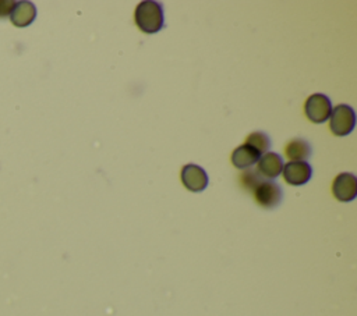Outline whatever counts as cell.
<instances>
[{"mask_svg":"<svg viewBox=\"0 0 357 316\" xmlns=\"http://www.w3.org/2000/svg\"><path fill=\"white\" fill-rule=\"evenodd\" d=\"M254 195L259 206L265 209H273L282 202L283 191L279 187V184H276L275 181L262 180L254 189Z\"/></svg>","mask_w":357,"mask_h":316,"instance_id":"cell-4","label":"cell"},{"mask_svg":"<svg viewBox=\"0 0 357 316\" xmlns=\"http://www.w3.org/2000/svg\"><path fill=\"white\" fill-rule=\"evenodd\" d=\"M304 111L310 121L315 124L325 123L332 111V103L324 93H312L304 103Z\"/></svg>","mask_w":357,"mask_h":316,"instance_id":"cell-3","label":"cell"},{"mask_svg":"<svg viewBox=\"0 0 357 316\" xmlns=\"http://www.w3.org/2000/svg\"><path fill=\"white\" fill-rule=\"evenodd\" d=\"M137 26L145 33H156L165 24L162 3L155 0L141 1L134 13Z\"/></svg>","mask_w":357,"mask_h":316,"instance_id":"cell-1","label":"cell"},{"mask_svg":"<svg viewBox=\"0 0 357 316\" xmlns=\"http://www.w3.org/2000/svg\"><path fill=\"white\" fill-rule=\"evenodd\" d=\"M15 7V1L13 0H0V18H4L11 14Z\"/></svg>","mask_w":357,"mask_h":316,"instance_id":"cell-14","label":"cell"},{"mask_svg":"<svg viewBox=\"0 0 357 316\" xmlns=\"http://www.w3.org/2000/svg\"><path fill=\"white\" fill-rule=\"evenodd\" d=\"M335 198L340 202H351L357 196V178L351 173H340L332 185Z\"/></svg>","mask_w":357,"mask_h":316,"instance_id":"cell-7","label":"cell"},{"mask_svg":"<svg viewBox=\"0 0 357 316\" xmlns=\"http://www.w3.org/2000/svg\"><path fill=\"white\" fill-rule=\"evenodd\" d=\"M283 170V159L275 152H266L261 155L257 161V173L262 180H275Z\"/></svg>","mask_w":357,"mask_h":316,"instance_id":"cell-8","label":"cell"},{"mask_svg":"<svg viewBox=\"0 0 357 316\" xmlns=\"http://www.w3.org/2000/svg\"><path fill=\"white\" fill-rule=\"evenodd\" d=\"M36 17V7L31 1H18L15 3L14 10L11 11V22L18 28L28 26L33 22Z\"/></svg>","mask_w":357,"mask_h":316,"instance_id":"cell-10","label":"cell"},{"mask_svg":"<svg viewBox=\"0 0 357 316\" xmlns=\"http://www.w3.org/2000/svg\"><path fill=\"white\" fill-rule=\"evenodd\" d=\"M284 152L289 161H305L311 156V146L305 139L296 138L286 145Z\"/></svg>","mask_w":357,"mask_h":316,"instance_id":"cell-11","label":"cell"},{"mask_svg":"<svg viewBox=\"0 0 357 316\" xmlns=\"http://www.w3.org/2000/svg\"><path fill=\"white\" fill-rule=\"evenodd\" d=\"M261 157V153L250 145H240L231 153V163L234 167L245 170L254 166Z\"/></svg>","mask_w":357,"mask_h":316,"instance_id":"cell-9","label":"cell"},{"mask_svg":"<svg viewBox=\"0 0 357 316\" xmlns=\"http://www.w3.org/2000/svg\"><path fill=\"white\" fill-rule=\"evenodd\" d=\"M329 128L336 136L349 135L356 125V113L349 104H337L329 116Z\"/></svg>","mask_w":357,"mask_h":316,"instance_id":"cell-2","label":"cell"},{"mask_svg":"<svg viewBox=\"0 0 357 316\" xmlns=\"http://www.w3.org/2000/svg\"><path fill=\"white\" fill-rule=\"evenodd\" d=\"M180 177H181L183 185L191 192H201L208 185L206 171L202 167L192 163L183 166Z\"/></svg>","mask_w":357,"mask_h":316,"instance_id":"cell-5","label":"cell"},{"mask_svg":"<svg viewBox=\"0 0 357 316\" xmlns=\"http://www.w3.org/2000/svg\"><path fill=\"white\" fill-rule=\"evenodd\" d=\"M245 145H250L252 146L254 149H257L261 155L266 153L271 148V139L264 132H259V131H255V132H251L247 138H245Z\"/></svg>","mask_w":357,"mask_h":316,"instance_id":"cell-12","label":"cell"},{"mask_svg":"<svg viewBox=\"0 0 357 316\" xmlns=\"http://www.w3.org/2000/svg\"><path fill=\"white\" fill-rule=\"evenodd\" d=\"M282 173L287 184L300 187L310 181L312 175V168L307 161H289L283 164Z\"/></svg>","mask_w":357,"mask_h":316,"instance_id":"cell-6","label":"cell"},{"mask_svg":"<svg viewBox=\"0 0 357 316\" xmlns=\"http://www.w3.org/2000/svg\"><path fill=\"white\" fill-rule=\"evenodd\" d=\"M262 181V178L259 177V174L257 173V170H245L244 173H241L240 175V182L241 185H244L247 189H255L257 185Z\"/></svg>","mask_w":357,"mask_h":316,"instance_id":"cell-13","label":"cell"}]
</instances>
